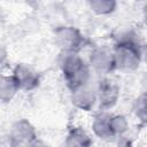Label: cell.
Instances as JSON below:
<instances>
[{"mask_svg": "<svg viewBox=\"0 0 147 147\" xmlns=\"http://www.w3.org/2000/svg\"><path fill=\"white\" fill-rule=\"evenodd\" d=\"M115 67L119 70H136L139 68L142 51L138 36L133 32H126L121 34L117 39L114 49Z\"/></svg>", "mask_w": 147, "mask_h": 147, "instance_id": "1", "label": "cell"}, {"mask_svg": "<svg viewBox=\"0 0 147 147\" xmlns=\"http://www.w3.org/2000/svg\"><path fill=\"white\" fill-rule=\"evenodd\" d=\"M133 111L137 115V117L141 121L145 122L146 121V95L142 94L140 95L133 105Z\"/></svg>", "mask_w": 147, "mask_h": 147, "instance_id": "14", "label": "cell"}, {"mask_svg": "<svg viewBox=\"0 0 147 147\" xmlns=\"http://www.w3.org/2000/svg\"><path fill=\"white\" fill-rule=\"evenodd\" d=\"M88 6L96 15H109L116 10L117 2L114 0H92L88 1Z\"/></svg>", "mask_w": 147, "mask_h": 147, "instance_id": "12", "label": "cell"}, {"mask_svg": "<svg viewBox=\"0 0 147 147\" xmlns=\"http://www.w3.org/2000/svg\"><path fill=\"white\" fill-rule=\"evenodd\" d=\"M37 139V132L33 125L25 118L16 121L10 129L9 140L11 147H29Z\"/></svg>", "mask_w": 147, "mask_h": 147, "instance_id": "4", "label": "cell"}, {"mask_svg": "<svg viewBox=\"0 0 147 147\" xmlns=\"http://www.w3.org/2000/svg\"><path fill=\"white\" fill-rule=\"evenodd\" d=\"M65 147H92L93 142L88 133L80 126H72L65 137Z\"/></svg>", "mask_w": 147, "mask_h": 147, "instance_id": "10", "label": "cell"}, {"mask_svg": "<svg viewBox=\"0 0 147 147\" xmlns=\"http://www.w3.org/2000/svg\"><path fill=\"white\" fill-rule=\"evenodd\" d=\"M110 116L108 113L103 111L94 116L92 122V130L94 134L102 140H110L115 138L110 127Z\"/></svg>", "mask_w": 147, "mask_h": 147, "instance_id": "9", "label": "cell"}, {"mask_svg": "<svg viewBox=\"0 0 147 147\" xmlns=\"http://www.w3.org/2000/svg\"><path fill=\"white\" fill-rule=\"evenodd\" d=\"M29 147H51L48 144H46L45 141H42V140H40V139H36L33 142H31L30 144V146Z\"/></svg>", "mask_w": 147, "mask_h": 147, "instance_id": "15", "label": "cell"}, {"mask_svg": "<svg viewBox=\"0 0 147 147\" xmlns=\"http://www.w3.org/2000/svg\"><path fill=\"white\" fill-rule=\"evenodd\" d=\"M71 102L76 108L83 111H90L96 103V92L88 84L80 86L71 91Z\"/></svg>", "mask_w": 147, "mask_h": 147, "instance_id": "8", "label": "cell"}, {"mask_svg": "<svg viewBox=\"0 0 147 147\" xmlns=\"http://www.w3.org/2000/svg\"><path fill=\"white\" fill-rule=\"evenodd\" d=\"M13 77L18 84L20 90L23 91H33L40 84L39 74L28 64L20 63L13 70Z\"/></svg>", "mask_w": 147, "mask_h": 147, "instance_id": "7", "label": "cell"}, {"mask_svg": "<svg viewBox=\"0 0 147 147\" xmlns=\"http://www.w3.org/2000/svg\"><path fill=\"white\" fill-rule=\"evenodd\" d=\"M20 91L18 84L13 77L10 76H1L0 77V101L3 103L10 102L17 92Z\"/></svg>", "mask_w": 147, "mask_h": 147, "instance_id": "11", "label": "cell"}, {"mask_svg": "<svg viewBox=\"0 0 147 147\" xmlns=\"http://www.w3.org/2000/svg\"><path fill=\"white\" fill-rule=\"evenodd\" d=\"M90 67L98 74L107 75L116 70L113 51L107 47H95L90 54Z\"/></svg>", "mask_w": 147, "mask_h": 147, "instance_id": "6", "label": "cell"}, {"mask_svg": "<svg viewBox=\"0 0 147 147\" xmlns=\"http://www.w3.org/2000/svg\"><path fill=\"white\" fill-rule=\"evenodd\" d=\"M95 92L96 102L99 103V107L102 110H108L113 108L117 103L119 98V86L108 78L100 80L98 90Z\"/></svg>", "mask_w": 147, "mask_h": 147, "instance_id": "5", "label": "cell"}, {"mask_svg": "<svg viewBox=\"0 0 147 147\" xmlns=\"http://www.w3.org/2000/svg\"><path fill=\"white\" fill-rule=\"evenodd\" d=\"M59 65L70 91L88 84L91 69L78 53H62Z\"/></svg>", "mask_w": 147, "mask_h": 147, "instance_id": "2", "label": "cell"}, {"mask_svg": "<svg viewBox=\"0 0 147 147\" xmlns=\"http://www.w3.org/2000/svg\"><path fill=\"white\" fill-rule=\"evenodd\" d=\"M110 127L114 136H122L129 130V122L123 115H111L110 116Z\"/></svg>", "mask_w": 147, "mask_h": 147, "instance_id": "13", "label": "cell"}, {"mask_svg": "<svg viewBox=\"0 0 147 147\" xmlns=\"http://www.w3.org/2000/svg\"><path fill=\"white\" fill-rule=\"evenodd\" d=\"M54 41L62 53H78L87 42L77 28L69 25L57 26L54 30Z\"/></svg>", "mask_w": 147, "mask_h": 147, "instance_id": "3", "label": "cell"}]
</instances>
